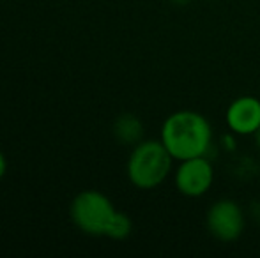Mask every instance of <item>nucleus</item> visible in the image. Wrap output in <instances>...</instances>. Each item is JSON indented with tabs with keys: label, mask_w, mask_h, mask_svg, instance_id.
<instances>
[{
	"label": "nucleus",
	"mask_w": 260,
	"mask_h": 258,
	"mask_svg": "<svg viewBox=\"0 0 260 258\" xmlns=\"http://www.w3.org/2000/svg\"><path fill=\"white\" fill-rule=\"evenodd\" d=\"M159 140L175 161L209 156L212 149V126L199 112L179 110L165 119Z\"/></svg>",
	"instance_id": "obj_1"
},
{
	"label": "nucleus",
	"mask_w": 260,
	"mask_h": 258,
	"mask_svg": "<svg viewBox=\"0 0 260 258\" xmlns=\"http://www.w3.org/2000/svg\"><path fill=\"white\" fill-rule=\"evenodd\" d=\"M174 161L161 140H142L133 145L127 158V179L138 190H156L172 173Z\"/></svg>",
	"instance_id": "obj_2"
},
{
	"label": "nucleus",
	"mask_w": 260,
	"mask_h": 258,
	"mask_svg": "<svg viewBox=\"0 0 260 258\" xmlns=\"http://www.w3.org/2000/svg\"><path fill=\"white\" fill-rule=\"evenodd\" d=\"M71 219L83 234L94 237H106L108 228L119 210L105 193L96 190H85L71 202Z\"/></svg>",
	"instance_id": "obj_3"
},
{
	"label": "nucleus",
	"mask_w": 260,
	"mask_h": 258,
	"mask_svg": "<svg viewBox=\"0 0 260 258\" xmlns=\"http://www.w3.org/2000/svg\"><path fill=\"white\" fill-rule=\"evenodd\" d=\"M206 225L214 239L221 242H234L243 235L246 217L239 203L230 198H221L209 207Z\"/></svg>",
	"instance_id": "obj_4"
},
{
	"label": "nucleus",
	"mask_w": 260,
	"mask_h": 258,
	"mask_svg": "<svg viewBox=\"0 0 260 258\" xmlns=\"http://www.w3.org/2000/svg\"><path fill=\"white\" fill-rule=\"evenodd\" d=\"M214 166L209 156H199L189 158L184 161H179L175 168L174 182L181 195L188 198H199L209 193V190L214 184Z\"/></svg>",
	"instance_id": "obj_5"
},
{
	"label": "nucleus",
	"mask_w": 260,
	"mask_h": 258,
	"mask_svg": "<svg viewBox=\"0 0 260 258\" xmlns=\"http://www.w3.org/2000/svg\"><path fill=\"white\" fill-rule=\"evenodd\" d=\"M225 122L234 134L255 136L260 129V97L241 96L229 104Z\"/></svg>",
	"instance_id": "obj_6"
},
{
	"label": "nucleus",
	"mask_w": 260,
	"mask_h": 258,
	"mask_svg": "<svg viewBox=\"0 0 260 258\" xmlns=\"http://www.w3.org/2000/svg\"><path fill=\"white\" fill-rule=\"evenodd\" d=\"M113 134L120 143L137 145L144 140V124L133 114H124L113 124Z\"/></svg>",
	"instance_id": "obj_7"
},
{
	"label": "nucleus",
	"mask_w": 260,
	"mask_h": 258,
	"mask_svg": "<svg viewBox=\"0 0 260 258\" xmlns=\"http://www.w3.org/2000/svg\"><path fill=\"white\" fill-rule=\"evenodd\" d=\"M131 230H133V223H131L129 216L119 210L115 214V217H113L112 225H110L106 237L113 239V241H124V239H127L131 235Z\"/></svg>",
	"instance_id": "obj_8"
},
{
	"label": "nucleus",
	"mask_w": 260,
	"mask_h": 258,
	"mask_svg": "<svg viewBox=\"0 0 260 258\" xmlns=\"http://www.w3.org/2000/svg\"><path fill=\"white\" fill-rule=\"evenodd\" d=\"M6 172H7V159L4 156V152L0 151V179L6 175Z\"/></svg>",
	"instance_id": "obj_9"
},
{
	"label": "nucleus",
	"mask_w": 260,
	"mask_h": 258,
	"mask_svg": "<svg viewBox=\"0 0 260 258\" xmlns=\"http://www.w3.org/2000/svg\"><path fill=\"white\" fill-rule=\"evenodd\" d=\"M172 4H177V6H184V4L191 2V0H170Z\"/></svg>",
	"instance_id": "obj_10"
},
{
	"label": "nucleus",
	"mask_w": 260,
	"mask_h": 258,
	"mask_svg": "<svg viewBox=\"0 0 260 258\" xmlns=\"http://www.w3.org/2000/svg\"><path fill=\"white\" fill-rule=\"evenodd\" d=\"M255 143H257V147H258V151H260V129L255 133Z\"/></svg>",
	"instance_id": "obj_11"
}]
</instances>
